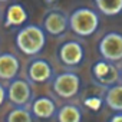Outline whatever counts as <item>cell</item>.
<instances>
[{
    "mask_svg": "<svg viewBox=\"0 0 122 122\" xmlns=\"http://www.w3.org/2000/svg\"><path fill=\"white\" fill-rule=\"evenodd\" d=\"M46 46V32L42 26L27 25L16 33V47L26 56L39 55Z\"/></svg>",
    "mask_w": 122,
    "mask_h": 122,
    "instance_id": "1",
    "label": "cell"
},
{
    "mask_svg": "<svg viewBox=\"0 0 122 122\" xmlns=\"http://www.w3.org/2000/svg\"><path fill=\"white\" fill-rule=\"evenodd\" d=\"M99 13L91 7H79L69 15V29L81 37H89L99 29Z\"/></svg>",
    "mask_w": 122,
    "mask_h": 122,
    "instance_id": "2",
    "label": "cell"
},
{
    "mask_svg": "<svg viewBox=\"0 0 122 122\" xmlns=\"http://www.w3.org/2000/svg\"><path fill=\"white\" fill-rule=\"evenodd\" d=\"M52 89L62 99L76 98L81 91V78L75 72H62L55 75L52 79Z\"/></svg>",
    "mask_w": 122,
    "mask_h": 122,
    "instance_id": "3",
    "label": "cell"
},
{
    "mask_svg": "<svg viewBox=\"0 0 122 122\" xmlns=\"http://www.w3.org/2000/svg\"><path fill=\"white\" fill-rule=\"evenodd\" d=\"M98 50L105 60H109L112 63L122 62V33L108 32L103 35L99 40Z\"/></svg>",
    "mask_w": 122,
    "mask_h": 122,
    "instance_id": "4",
    "label": "cell"
},
{
    "mask_svg": "<svg viewBox=\"0 0 122 122\" xmlns=\"http://www.w3.org/2000/svg\"><path fill=\"white\" fill-rule=\"evenodd\" d=\"M7 99L15 106H26L30 108V103L33 101V91L26 79L15 78L10 81L7 86Z\"/></svg>",
    "mask_w": 122,
    "mask_h": 122,
    "instance_id": "5",
    "label": "cell"
},
{
    "mask_svg": "<svg viewBox=\"0 0 122 122\" xmlns=\"http://www.w3.org/2000/svg\"><path fill=\"white\" fill-rule=\"evenodd\" d=\"M92 78L96 85L106 89L111 85L121 81V73L112 62L101 59L98 62H95L92 66Z\"/></svg>",
    "mask_w": 122,
    "mask_h": 122,
    "instance_id": "6",
    "label": "cell"
},
{
    "mask_svg": "<svg viewBox=\"0 0 122 122\" xmlns=\"http://www.w3.org/2000/svg\"><path fill=\"white\" fill-rule=\"evenodd\" d=\"M57 57L65 66H79L85 59V47L79 40H68L60 45Z\"/></svg>",
    "mask_w": 122,
    "mask_h": 122,
    "instance_id": "7",
    "label": "cell"
},
{
    "mask_svg": "<svg viewBox=\"0 0 122 122\" xmlns=\"http://www.w3.org/2000/svg\"><path fill=\"white\" fill-rule=\"evenodd\" d=\"M42 27L50 36H60L69 27V16L59 9H52L45 15Z\"/></svg>",
    "mask_w": 122,
    "mask_h": 122,
    "instance_id": "8",
    "label": "cell"
},
{
    "mask_svg": "<svg viewBox=\"0 0 122 122\" xmlns=\"http://www.w3.org/2000/svg\"><path fill=\"white\" fill-rule=\"evenodd\" d=\"M53 76H55V71L46 59L36 57L30 60L27 66V81L33 83H45L52 81Z\"/></svg>",
    "mask_w": 122,
    "mask_h": 122,
    "instance_id": "9",
    "label": "cell"
},
{
    "mask_svg": "<svg viewBox=\"0 0 122 122\" xmlns=\"http://www.w3.org/2000/svg\"><path fill=\"white\" fill-rule=\"evenodd\" d=\"M30 112L37 119H52L56 116V102L49 96H37L30 103Z\"/></svg>",
    "mask_w": 122,
    "mask_h": 122,
    "instance_id": "10",
    "label": "cell"
},
{
    "mask_svg": "<svg viewBox=\"0 0 122 122\" xmlns=\"http://www.w3.org/2000/svg\"><path fill=\"white\" fill-rule=\"evenodd\" d=\"M20 72V60L13 53H0V79L10 82Z\"/></svg>",
    "mask_w": 122,
    "mask_h": 122,
    "instance_id": "11",
    "label": "cell"
},
{
    "mask_svg": "<svg viewBox=\"0 0 122 122\" xmlns=\"http://www.w3.org/2000/svg\"><path fill=\"white\" fill-rule=\"evenodd\" d=\"M103 99L106 106L113 112H122V81L106 88Z\"/></svg>",
    "mask_w": 122,
    "mask_h": 122,
    "instance_id": "12",
    "label": "cell"
},
{
    "mask_svg": "<svg viewBox=\"0 0 122 122\" xmlns=\"http://www.w3.org/2000/svg\"><path fill=\"white\" fill-rule=\"evenodd\" d=\"M55 118L57 122H82V111L78 105L66 103L57 109Z\"/></svg>",
    "mask_w": 122,
    "mask_h": 122,
    "instance_id": "13",
    "label": "cell"
},
{
    "mask_svg": "<svg viewBox=\"0 0 122 122\" xmlns=\"http://www.w3.org/2000/svg\"><path fill=\"white\" fill-rule=\"evenodd\" d=\"M27 19V13L25 10V7L19 3L12 5L7 12H6V20H5V26L6 27H12V26H22Z\"/></svg>",
    "mask_w": 122,
    "mask_h": 122,
    "instance_id": "14",
    "label": "cell"
},
{
    "mask_svg": "<svg viewBox=\"0 0 122 122\" xmlns=\"http://www.w3.org/2000/svg\"><path fill=\"white\" fill-rule=\"evenodd\" d=\"M99 13L105 16H118L122 13V0H93Z\"/></svg>",
    "mask_w": 122,
    "mask_h": 122,
    "instance_id": "15",
    "label": "cell"
},
{
    "mask_svg": "<svg viewBox=\"0 0 122 122\" xmlns=\"http://www.w3.org/2000/svg\"><path fill=\"white\" fill-rule=\"evenodd\" d=\"M33 119L30 108L26 106H15L6 116V122H33Z\"/></svg>",
    "mask_w": 122,
    "mask_h": 122,
    "instance_id": "16",
    "label": "cell"
},
{
    "mask_svg": "<svg viewBox=\"0 0 122 122\" xmlns=\"http://www.w3.org/2000/svg\"><path fill=\"white\" fill-rule=\"evenodd\" d=\"M6 98H7V89H6L2 83H0V106L5 103Z\"/></svg>",
    "mask_w": 122,
    "mask_h": 122,
    "instance_id": "17",
    "label": "cell"
},
{
    "mask_svg": "<svg viewBox=\"0 0 122 122\" xmlns=\"http://www.w3.org/2000/svg\"><path fill=\"white\" fill-rule=\"evenodd\" d=\"M109 122H122V112H115V115L109 118Z\"/></svg>",
    "mask_w": 122,
    "mask_h": 122,
    "instance_id": "18",
    "label": "cell"
},
{
    "mask_svg": "<svg viewBox=\"0 0 122 122\" xmlns=\"http://www.w3.org/2000/svg\"><path fill=\"white\" fill-rule=\"evenodd\" d=\"M119 73H121V81H122V69H121V72H119Z\"/></svg>",
    "mask_w": 122,
    "mask_h": 122,
    "instance_id": "19",
    "label": "cell"
},
{
    "mask_svg": "<svg viewBox=\"0 0 122 122\" xmlns=\"http://www.w3.org/2000/svg\"><path fill=\"white\" fill-rule=\"evenodd\" d=\"M0 2H9V0H0Z\"/></svg>",
    "mask_w": 122,
    "mask_h": 122,
    "instance_id": "20",
    "label": "cell"
}]
</instances>
